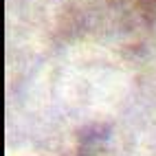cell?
I'll list each match as a JSON object with an SVG mask.
<instances>
[{
  "label": "cell",
  "instance_id": "1",
  "mask_svg": "<svg viewBox=\"0 0 156 156\" xmlns=\"http://www.w3.org/2000/svg\"><path fill=\"white\" fill-rule=\"evenodd\" d=\"M132 7L139 11L143 18H154L156 16V0H130Z\"/></svg>",
  "mask_w": 156,
  "mask_h": 156
}]
</instances>
